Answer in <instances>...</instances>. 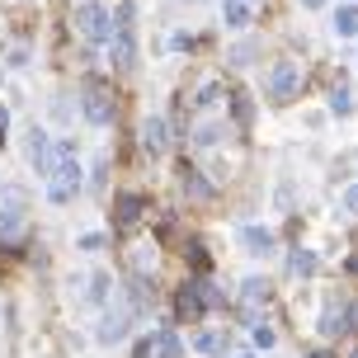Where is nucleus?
I'll return each mask as SVG.
<instances>
[{"mask_svg":"<svg viewBox=\"0 0 358 358\" xmlns=\"http://www.w3.org/2000/svg\"><path fill=\"white\" fill-rule=\"evenodd\" d=\"M71 24L80 29V38H85V43H108V38H113V15H108L99 0H80Z\"/></svg>","mask_w":358,"mask_h":358,"instance_id":"obj_1","label":"nucleus"},{"mask_svg":"<svg viewBox=\"0 0 358 358\" xmlns=\"http://www.w3.org/2000/svg\"><path fill=\"white\" fill-rule=\"evenodd\" d=\"M80 108H85L90 123H113V94H108L104 80H85V90H80Z\"/></svg>","mask_w":358,"mask_h":358,"instance_id":"obj_2","label":"nucleus"},{"mask_svg":"<svg viewBox=\"0 0 358 358\" xmlns=\"http://www.w3.org/2000/svg\"><path fill=\"white\" fill-rule=\"evenodd\" d=\"M297 90H302V66H297V62H278V66L268 71V99L283 104V99H292Z\"/></svg>","mask_w":358,"mask_h":358,"instance_id":"obj_3","label":"nucleus"},{"mask_svg":"<svg viewBox=\"0 0 358 358\" xmlns=\"http://www.w3.org/2000/svg\"><path fill=\"white\" fill-rule=\"evenodd\" d=\"M76 189H80V161H66L48 175V198H52V203H71Z\"/></svg>","mask_w":358,"mask_h":358,"instance_id":"obj_4","label":"nucleus"},{"mask_svg":"<svg viewBox=\"0 0 358 358\" xmlns=\"http://www.w3.org/2000/svg\"><path fill=\"white\" fill-rule=\"evenodd\" d=\"M354 325H358V306H330V311L321 316L325 335H349Z\"/></svg>","mask_w":358,"mask_h":358,"instance_id":"obj_5","label":"nucleus"},{"mask_svg":"<svg viewBox=\"0 0 358 358\" xmlns=\"http://www.w3.org/2000/svg\"><path fill=\"white\" fill-rule=\"evenodd\" d=\"M113 213H118V227H123V231H132V227L142 222V213H146V198L142 194H123L118 203H113Z\"/></svg>","mask_w":358,"mask_h":358,"instance_id":"obj_6","label":"nucleus"},{"mask_svg":"<svg viewBox=\"0 0 358 358\" xmlns=\"http://www.w3.org/2000/svg\"><path fill=\"white\" fill-rule=\"evenodd\" d=\"M175 311H179V321H189V325H194L198 316H203V297H198V287H194V283H184V287H179Z\"/></svg>","mask_w":358,"mask_h":358,"instance_id":"obj_7","label":"nucleus"},{"mask_svg":"<svg viewBox=\"0 0 358 358\" xmlns=\"http://www.w3.org/2000/svg\"><path fill=\"white\" fill-rule=\"evenodd\" d=\"M165 142H170V132H165V118H146V123H142V146L151 151V156H161Z\"/></svg>","mask_w":358,"mask_h":358,"instance_id":"obj_8","label":"nucleus"},{"mask_svg":"<svg viewBox=\"0 0 358 358\" xmlns=\"http://www.w3.org/2000/svg\"><path fill=\"white\" fill-rule=\"evenodd\" d=\"M123 335H127V311H123V306H113V311L104 316V325H99V340H104V344H118Z\"/></svg>","mask_w":358,"mask_h":358,"instance_id":"obj_9","label":"nucleus"},{"mask_svg":"<svg viewBox=\"0 0 358 358\" xmlns=\"http://www.w3.org/2000/svg\"><path fill=\"white\" fill-rule=\"evenodd\" d=\"M222 15H227V29H245L255 19V0H227Z\"/></svg>","mask_w":358,"mask_h":358,"instance_id":"obj_10","label":"nucleus"},{"mask_svg":"<svg viewBox=\"0 0 358 358\" xmlns=\"http://www.w3.org/2000/svg\"><path fill=\"white\" fill-rule=\"evenodd\" d=\"M241 241H245V250H250V255H268V250H273V231H268V227H245Z\"/></svg>","mask_w":358,"mask_h":358,"instance_id":"obj_11","label":"nucleus"},{"mask_svg":"<svg viewBox=\"0 0 358 358\" xmlns=\"http://www.w3.org/2000/svg\"><path fill=\"white\" fill-rule=\"evenodd\" d=\"M241 287H245V292H241V306H245V316L255 321V316H259V302H264L268 292H264V283H259V278H245Z\"/></svg>","mask_w":358,"mask_h":358,"instance_id":"obj_12","label":"nucleus"},{"mask_svg":"<svg viewBox=\"0 0 358 358\" xmlns=\"http://www.w3.org/2000/svg\"><path fill=\"white\" fill-rule=\"evenodd\" d=\"M108 57H113V66H132V34H113L108 38Z\"/></svg>","mask_w":358,"mask_h":358,"instance_id":"obj_13","label":"nucleus"},{"mask_svg":"<svg viewBox=\"0 0 358 358\" xmlns=\"http://www.w3.org/2000/svg\"><path fill=\"white\" fill-rule=\"evenodd\" d=\"M335 34H340V38H358V5L335 10Z\"/></svg>","mask_w":358,"mask_h":358,"instance_id":"obj_14","label":"nucleus"},{"mask_svg":"<svg viewBox=\"0 0 358 358\" xmlns=\"http://www.w3.org/2000/svg\"><path fill=\"white\" fill-rule=\"evenodd\" d=\"M194 349L198 354H227V335H222V330H203L194 340Z\"/></svg>","mask_w":358,"mask_h":358,"instance_id":"obj_15","label":"nucleus"},{"mask_svg":"<svg viewBox=\"0 0 358 358\" xmlns=\"http://www.w3.org/2000/svg\"><path fill=\"white\" fill-rule=\"evenodd\" d=\"M179 175H184V194H189V198H208V194H213V189H208V184L198 179V170H194V165H184Z\"/></svg>","mask_w":358,"mask_h":358,"instance_id":"obj_16","label":"nucleus"},{"mask_svg":"<svg viewBox=\"0 0 358 358\" xmlns=\"http://www.w3.org/2000/svg\"><path fill=\"white\" fill-rule=\"evenodd\" d=\"M24 203H29V194H24V189H15V184H10V189H5V194H0V213H24Z\"/></svg>","mask_w":358,"mask_h":358,"instance_id":"obj_17","label":"nucleus"},{"mask_svg":"<svg viewBox=\"0 0 358 358\" xmlns=\"http://www.w3.org/2000/svg\"><path fill=\"white\" fill-rule=\"evenodd\" d=\"M198 297H203V311H208V306H222V302H227V297H222V287H213V283H208V278H198Z\"/></svg>","mask_w":358,"mask_h":358,"instance_id":"obj_18","label":"nucleus"},{"mask_svg":"<svg viewBox=\"0 0 358 358\" xmlns=\"http://www.w3.org/2000/svg\"><path fill=\"white\" fill-rule=\"evenodd\" d=\"M156 354H161V358H179V340H175V330H161V335H156Z\"/></svg>","mask_w":358,"mask_h":358,"instance_id":"obj_19","label":"nucleus"},{"mask_svg":"<svg viewBox=\"0 0 358 358\" xmlns=\"http://www.w3.org/2000/svg\"><path fill=\"white\" fill-rule=\"evenodd\" d=\"M113 34H132V5H118V10H113Z\"/></svg>","mask_w":358,"mask_h":358,"instance_id":"obj_20","label":"nucleus"},{"mask_svg":"<svg viewBox=\"0 0 358 358\" xmlns=\"http://www.w3.org/2000/svg\"><path fill=\"white\" fill-rule=\"evenodd\" d=\"M292 273H316V255L297 250V255H292Z\"/></svg>","mask_w":358,"mask_h":358,"instance_id":"obj_21","label":"nucleus"},{"mask_svg":"<svg viewBox=\"0 0 358 358\" xmlns=\"http://www.w3.org/2000/svg\"><path fill=\"white\" fill-rule=\"evenodd\" d=\"M217 137H222V127H217V123H203V127L194 132V142H198V146H213Z\"/></svg>","mask_w":358,"mask_h":358,"instance_id":"obj_22","label":"nucleus"},{"mask_svg":"<svg viewBox=\"0 0 358 358\" xmlns=\"http://www.w3.org/2000/svg\"><path fill=\"white\" fill-rule=\"evenodd\" d=\"M330 108H335V113H349V108H354V99H349V90H335V94H330Z\"/></svg>","mask_w":358,"mask_h":358,"instance_id":"obj_23","label":"nucleus"},{"mask_svg":"<svg viewBox=\"0 0 358 358\" xmlns=\"http://www.w3.org/2000/svg\"><path fill=\"white\" fill-rule=\"evenodd\" d=\"M104 292H108V278H104V273H94V287H90V297H94V302H104Z\"/></svg>","mask_w":358,"mask_h":358,"instance_id":"obj_24","label":"nucleus"},{"mask_svg":"<svg viewBox=\"0 0 358 358\" xmlns=\"http://www.w3.org/2000/svg\"><path fill=\"white\" fill-rule=\"evenodd\" d=\"M250 57H255V48H250V43H241V48H236V52H231V62H236V66H245Z\"/></svg>","mask_w":358,"mask_h":358,"instance_id":"obj_25","label":"nucleus"},{"mask_svg":"<svg viewBox=\"0 0 358 358\" xmlns=\"http://www.w3.org/2000/svg\"><path fill=\"white\" fill-rule=\"evenodd\" d=\"M255 344H259V349H268V344H273V330H264V325H255Z\"/></svg>","mask_w":358,"mask_h":358,"instance_id":"obj_26","label":"nucleus"},{"mask_svg":"<svg viewBox=\"0 0 358 358\" xmlns=\"http://www.w3.org/2000/svg\"><path fill=\"white\" fill-rule=\"evenodd\" d=\"M344 208H349V213H358V189H349V194H344Z\"/></svg>","mask_w":358,"mask_h":358,"instance_id":"obj_27","label":"nucleus"},{"mask_svg":"<svg viewBox=\"0 0 358 358\" xmlns=\"http://www.w3.org/2000/svg\"><path fill=\"white\" fill-rule=\"evenodd\" d=\"M5 123H10V113L0 108V146H5Z\"/></svg>","mask_w":358,"mask_h":358,"instance_id":"obj_28","label":"nucleus"},{"mask_svg":"<svg viewBox=\"0 0 358 358\" xmlns=\"http://www.w3.org/2000/svg\"><path fill=\"white\" fill-rule=\"evenodd\" d=\"M302 5H306V10H321V5H325V0H302Z\"/></svg>","mask_w":358,"mask_h":358,"instance_id":"obj_29","label":"nucleus"},{"mask_svg":"<svg viewBox=\"0 0 358 358\" xmlns=\"http://www.w3.org/2000/svg\"><path fill=\"white\" fill-rule=\"evenodd\" d=\"M349 273H354V278H358V255H354V259H349Z\"/></svg>","mask_w":358,"mask_h":358,"instance_id":"obj_30","label":"nucleus"},{"mask_svg":"<svg viewBox=\"0 0 358 358\" xmlns=\"http://www.w3.org/2000/svg\"><path fill=\"white\" fill-rule=\"evenodd\" d=\"M349 358H358V354H349Z\"/></svg>","mask_w":358,"mask_h":358,"instance_id":"obj_31","label":"nucleus"},{"mask_svg":"<svg viewBox=\"0 0 358 358\" xmlns=\"http://www.w3.org/2000/svg\"><path fill=\"white\" fill-rule=\"evenodd\" d=\"M316 358H325V354H316Z\"/></svg>","mask_w":358,"mask_h":358,"instance_id":"obj_32","label":"nucleus"}]
</instances>
